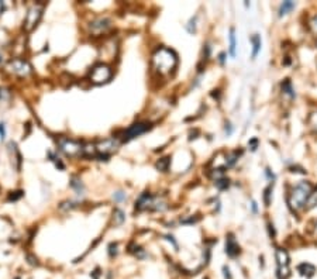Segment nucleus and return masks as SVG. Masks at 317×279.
I'll list each match as a JSON object with an SVG mask.
<instances>
[{
	"mask_svg": "<svg viewBox=\"0 0 317 279\" xmlns=\"http://www.w3.org/2000/svg\"><path fill=\"white\" fill-rule=\"evenodd\" d=\"M153 69L159 76H168L174 72L178 65V57L172 50L161 47L154 52L153 60H151Z\"/></svg>",
	"mask_w": 317,
	"mask_h": 279,
	"instance_id": "obj_1",
	"label": "nucleus"
},
{
	"mask_svg": "<svg viewBox=\"0 0 317 279\" xmlns=\"http://www.w3.org/2000/svg\"><path fill=\"white\" fill-rule=\"evenodd\" d=\"M312 193H313V186L310 182H299L296 186H293L290 192L289 205L295 210H300L305 207V205H307V200Z\"/></svg>",
	"mask_w": 317,
	"mask_h": 279,
	"instance_id": "obj_2",
	"label": "nucleus"
},
{
	"mask_svg": "<svg viewBox=\"0 0 317 279\" xmlns=\"http://www.w3.org/2000/svg\"><path fill=\"white\" fill-rule=\"evenodd\" d=\"M135 209L144 212V210H151V212H162L166 209V203L159 196H154L151 193L145 192L138 200L135 202Z\"/></svg>",
	"mask_w": 317,
	"mask_h": 279,
	"instance_id": "obj_3",
	"label": "nucleus"
},
{
	"mask_svg": "<svg viewBox=\"0 0 317 279\" xmlns=\"http://www.w3.org/2000/svg\"><path fill=\"white\" fill-rule=\"evenodd\" d=\"M276 277L278 279H289L290 277V258L285 248H276Z\"/></svg>",
	"mask_w": 317,
	"mask_h": 279,
	"instance_id": "obj_4",
	"label": "nucleus"
},
{
	"mask_svg": "<svg viewBox=\"0 0 317 279\" xmlns=\"http://www.w3.org/2000/svg\"><path fill=\"white\" fill-rule=\"evenodd\" d=\"M113 72L112 68L107 66L106 63H97L92 68V71L89 73V79L91 82L95 85H103V83H107L112 79Z\"/></svg>",
	"mask_w": 317,
	"mask_h": 279,
	"instance_id": "obj_5",
	"label": "nucleus"
},
{
	"mask_svg": "<svg viewBox=\"0 0 317 279\" xmlns=\"http://www.w3.org/2000/svg\"><path fill=\"white\" fill-rule=\"evenodd\" d=\"M42 11H44V7L40 6V4H34L31 6L30 9L27 10L26 13V19H24V30L26 31H31L34 30L38 23L41 20L42 17Z\"/></svg>",
	"mask_w": 317,
	"mask_h": 279,
	"instance_id": "obj_6",
	"label": "nucleus"
},
{
	"mask_svg": "<svg viewBox=\"0 0 317 279\" xmlns=\"http://www.w3.org/2000/svg\"><path fill=\"white\" fill-rule=\"evenodd\" d=\"M58 147L63 154L66 156H71V158L83 154V145L79 141H75V140L62 137L58 140Z\"/></svg>",
	"mask_w": 317,
	"mask_h": 279,
	"instance_id": "obj_7",
	"label": "nucleus"
},
{
	"mask_svg": "<svg viewBox=\"0 0 317 279\" xmlns=\"http://www.w3.org/2000/svg\"><path fill=\"white\" fill-rule=\"evenodd\" d=\"M119 148V141L116 138H107L103 140L100 143L96 144V153H97V158H102L100 161H106L110 155Z\"/></svg>",
	"mask_w": 317,
	"mask_h": 279,
	"instance_id": "obj_8",
	"label": "nucleus"
},
{
	"mask_svg": "<svg viewBox=\"0 0 317 279\" xmlns=\"http://www.w3.org/2000/svg\"><path fill=\"white\" fill-rule=\"evenodd\" d=\"M7 71L10 73L17 75V76H29L32 72V68H31L29 61L21 60V58H16V60H11L7 63Z\"/></svg>",
	"mask_w": 317,
	"mask_h": 279,
	"instance_id": "obj_9",
	"label": "nucleus"
},
{
	"mask_svg": "<svg viewBox=\"0 0 317 279\" xmlns=\"http://www.w3.org/2000/svg\"><path fill=\"white\" fill-rule=\"evenodd\" d=\"M110 27H112V21L106 17H99V19H95L89 23V31L93 35L104 34L106 31L110 30Z\"/></svg>",
	"mask_w": 317,
	"mask_h": 279,
	"instance_id": "obj_10",
	"label": "nucleus"
},
{
	"mask_svg": "<svg viewBox=\"0 0 317 279\" xmlns=\"http://www.w3.org/2000/svg\"><path fill=\"white\" fill-rule=\"evenodd\" d=\"M148 130H151V124L150 123H135L133 125H130L126 131H124V141H130L138 135L147 133Z\"/></svg>",
	"mask_w": 317,
	"mask_h": 279,
	"instance_id": "obj_11",
	"label": "nucleus"
},
{
	"mask_svg": "<svg viewBox=\"0 0 317 279\" xmlns=\"http://www.w3.org/2000/svg\"><path fill=\"white\" fill-rule=\"evenodd\" d=\"M297 269V274L300 275V277H303V278L306 279H312L315 275H316L317 269L316 267L313 265V264H310V262H302V264H299L296 267Z\"/></svg>",
	"mask_w": 317,
	"mask_h": 279,
	"instance_id": "obj_12",
	"label": "nucleus"
},
{
	"mask_svg": "<svg viewBox=\"0 0 317 279\" xmlns=\"http://www.w3.org/2000/svg\"><path fill=\"white\" fill-rule=\"evenodd\" d=\"M241 252L238 243L235 241V238L233 236H228V238L225 240V254L230 257V258H235L238 257Z\"/></svg>",
	"mask_w": 317,
	"mask_h": 279,
	"instance_id": "obj_13",
	"label": "nucleus"
},
{
	"mask_svg": "<svg viewBox=\"0 0 317 279\" xmlns=\"http://www.w3.org/2000/svg\"><path fill=\"white\" fill-rule=\"evenodd\" d=\"M295 1H290V0H287V1H284L282 4H281V9H279V16L282 17V16H285L287 14L289 11H292L295 9Z\"/></svg>",
	"mask_w": 317,
	"mask_h": 279,
	"instance_id": "obj_14",
	"label": "nucleus"
},
{
	"mask_svg": "<svg viewBox=\"0 0 317 279\" xmlns=\"http://www.w3.org/2000/svg\"><path fill=\"white\" fill-rule=\"evenodd\" d=\"M124 220H126V215H124L123 210L114 209V212H113V221H114V224H123Z\"/></svg>",
	"mask_w": 317,
	"mask_h": 279,
	"instance_id": "obj_15",
	"label": "nucleus"
},
{
	"mask_svg": "<svg viewBox=\"0 0 317 279\" xmlns=\"http://www.w3.org/2000/svg\"><path fill=\"white\" fill-rule=\"evenodd\" d=\"M251 42H253V58H255L256 55H258V52L261 50V37L259 35H253L251 37Z\"/></svg>",
	"mask_w": 317,
	"mask_h": 279,
	"instance_id": "obj_16",
	"label": "nucleus"
},
{
	"mask_svg": "<svg viewBox=\"0 0 317 279\" xmlns=\"http://www.w3.org/2000/svg\"><path fill=\"white\" fill-rule=\"evenodd\" d=\"M282 91H284V93H285V94H287L290 99H293V97H295V91H293V88H292V83H290V81H289V79H286L285 82L282 83Z\"/></svg>",
	"mask_w": 317,
	"mask_h": 279,
	"instance_id": "obj_17",
	"label": "nucleus"
},
{
	"mask_svg": "<svg viewBox=\"0 0 317 279\" xmlns=\"http://www.w3.org/2000/svg\"><path fill=\"white\" fill-rule=\"evenodd\" d=\"M71 186L75 189V190H76V193H78V195H83V184L81 179H78V178H72Z\"/></svg>",
	"mask_w": 317,
	"mask_h": 279,
	"instance_id": "obj_18",
	"label": "nucleus"
},
{
	"mask_svg": "<svg viewBox=\"0 0 317 279\" xmlns=\"http://www.w3.org/2000/svg\"><path fill=\"white\" fill-rule=\"evenodd\" d=\"M169 162H171V159L166 156V158H161L158 162H157V168L159 169V171H162V172H165V171H168V166H169Z\"/></svg>",
	"mask_w": 317,
	"mask_h": 279,
	"instance_id": "obj_19",
	"label": "nucleus"
},
{
	"mask_svg": "<svg viewBox=\"0 0 317 279\" xmlns=\"http://www.w3.org/2000/svg\"><path fill=\"white\" fill-rule=\"evenodd\" d=\"M230 55L235 57V32L234 29L230 30Z\"/></svg>",
	"mask_w": 317,
	"mask_h": 279,
	"instance_id": "obj_20",
	"label": "nucleus"
},
{
	"mask_svg": "<svg viewBox=\"0 0 317 279\" xmlns=\"http://www.w3.org/2000/svg\"><path fill=\"white\" fill-rule=\"evenodd\" d=\"M216 186L220 189V190H224L230 186V181L225 179V178H220V179H216Z\"/></svg>",
	"mask_w": 317,
	"mask_h": 279,
	"instance_id": "obj_21",
	"label": "nucleus"
},
{
	"mask_svg": "<svg viewBox=\"0 0 317 279\" xmlns=\"http://www.w3.org/2000/svg\"><path fill=\"white\" fill-rule=\"evenodd\" d=\"M117 248H119L117 243H112V244L109 246V251H107V252H109V257H110V258H116V257H117V254H119V249H117Z\"/></svg>",
	"mask_w": 317,
	"mask_h": 279,
	"instance_id": "obj_22",
	"label": "nucleus"
},
{
	"mask_svg": "<svg viewBox=\"0 0 317 279\" xmlns=\"http://www.w3.org/2000/svg\"><path fill=\"white\" fill-rule=\"evenodd\" d=\"M238 159V155L237 153H233V154H230L227 156V159H225V165L227 166H233L235 164V161Z\"/></svg>",
	"mask_w": 317,
	"mask_h": 279,
	"instance_id": "obj_23",
	"label": "nucleus"
},
{
	"mask_svg": "<svg viewBox=\"0 0 317 279\" xmlns=\"http://www.w3.org/2000/svg\"><path fill=\"white\" fill-rule=\"evenodd\" d=\"M272 186L274 185H269L265 189V195H264V199H265V205L266 206H269V203H271V192H272Z\"/></svg>",
	"mask_w": 317,
	"mask_h": 279,
	"instance_id": "obj_24",
	"label": "nucleus"
},
{
	"mask_svg": "<svg viewBox=\"0 0 317 279\" xmlns=\"http://www.w3.org/2000/svg\"><path fill=\"white\" fill-rule=\"evenodd\" d=\"M126 193L124 192H116L114 195H113V199L116 200V202H123V200H126Z\"/></svg>",
	"mask_w": 317,
	"mask_h": 279,
	"instance_id": "obj_25",
	"label": "nucleus"
},
{
	"mask_svg": "<svg viewBox=\"0 0 317 279\" xmlns=\"http://www.w3.org/2000/svg\"><path fill=\"white\" fill-rule=\"evenodd\" d=\"M21 196H23V192H21V190H17V192H11V195L9 196V200H19Z\"/></svg>",
	"mask_w": 317,
	"mask_h": 279,
	"instance_id": "obj_26",
	"label": "nucleus"
},
{
	"mask_svg": "<svg viewBox=\"0 0 317 279\" xmlns=\"http://www.w3.org/2000/svg\"><path fill=\"white\" fill-rule=\"evenodd\" d=\"M310 29H312V31L317 35V16H315V17L310 20Z\"/></svg>",
	"mask_w": 317,
	"mask_h": 279,
	"instance_id": "obj_27",
	"label": "nucleus"
},
{
	"mask_svg": "<svg viewBox=\"0 0 317 279\" xmlns=\"http://www.w3.org/2000/svg\"><path fill=\"white\" fill-rule=\"evenodd\" d=\"M310 124H312V127L317 131V113H313L310 116Z\"/></svg>",
	"mask_w": 317,
	"mask_h": 279,
	"instance_id": "obj_28",
	"label": "nucleus"
},
{
	"mask_svg": "<svg viewBox=\"0 0 317 279\" xmlns=\"http://www.w3.org/2000/svg\"><path fill=\"white\" fill-rule=\"evenodd\" d=\"M223 275H224V279H233V277H231V272H230V268H228L227 265H224V267H223Z\"/></svg>",
	"mask_w": 317,
	"mask_h": 279,
	"instance_id": "obj_29",
	"label": "nucleus"
},
{
	"mask_svg": "<svg viewBox=\"0 0 317 279\" xmlns=\"http://www.w3.org/2000/svg\"><path fill=\"white\" fill-rule=\"evenodd\" d=\"M248 147L251 148V151H255L256 147H258V140H256V138H253V140L248 143Z\"/></svg>",
	"mask_w": 317,
	"mask_h": 279,
	"instance_id": "obj_30",
	"label": "nucleus"
},
{
	"mask_svg": "<svg viewBox=\"0 0 317 279\" xmlns=\"http://www.w3.org/2000/svg\"><path fill=\"white\" fill-rule=\"evenodd\" d=\"M102 274H103V272H100V269L97 268V269H95L92 274H91V277H92L93 279H99V277H100Z\"/></svg>",
	"mask_w": 317,
	"mask_h": 279,
	"instance_id": "obj_31",
	"label": "nucleus"
},
{
	"mask_svg": "<svg viewBox=\"0 0 317 279\" xmlns=\"http://www.w3.org/2000/svg\"><path fill=\"white\" fill-rule=\"evenodd\" d=\"M4 137H6V128H4V124L0 123V138L4 140Z\"/></svg>",
	"mask_w": 317,
	"mask_h": 279,
	"instance_id": "obj_32",
	"label": "nucleus"
},
{
	"mask_svg": "<svg viewBox=\"0 0 317 279\" xmlns=\"http://www.w3.org/2000/svg\"><path fill=\"white\" fill-rule=\"evenodd\" d=\"M225 133H227V135H230L233 133V127H231L230 123H225Z\"/></svg>",
	"mask_w": 317,
	"mask_h": 279,
	"instance_id": "obj_33",
	"label": "nucleus"
},
{
	"mask_svg": "<svg viewBox=\"0 0 317 279\" xmlns=\"http://www.w3.org/2000/svg\"><path fill=\"white\" fill-rule=\"evenodd\" d=\"M224 57H225L224 52H222V54L219 55V61H220V63H222V65L224 63Z\"/></svg>",
	"mask_w": 317,
	"mask_h": 279,
	"instance_id": "obj_34",
	"label": "nucleus"
},
{
	"mask_svg": "<svg viewBox=\"0 0 317 279\" xmlns=\"http://www.w3.org/2000/svg\"><path fill=\"white\" fill-rule=\"evenodd\" d=\"M265 174H266V176L269 178V179H272V181L275 179V175H274V174H271V171H269V169H266Z\"/></svg>",
	"mask_w": 317,
	"mask_h": 279,
	"instance_id": "obj_35",
	"label": "nucleus"
},
{
	"mask_svg": "<svg viewBox=\"0 0 317 279\" xmlns=\"http://www.w3.org/2000/svg\"><path fill=\"white\" fill-rule=\"evenodd\" d=\"M253 210H254V213H256V203L255 202H253Z\"/></svg>",
	"mask_w": 317,
	"mask_h": 279,
	"instance_id": "obj_36",
	"label": "nucleus"
},
{
	"mask_svg": "<svg viewBox=\"0 0 317 279\" xmlns=\"http://www.w3.org/2000/svg\"><path fill=\"white\" fill-rule=\"evenodd\" d=\"M315 231H316V234H317V223H316V228H315Z\"/></svg>",
	"mask_w": 317,
	"mask_h": 279,
	"instance_id": "obj_37",
	"label": "nucleus"
},
{
	"mask_svg": "<svg viewBox=\"0 0 317 279\" xmlns=\"http://www.w3.org/2000/svg\"><path fill=\"white\" fill-rule=\"evenodd\" d=\"M14 279H21V278H20V277H16V278H14Z\"/></svg>",
	"mask_w": 317,
	"mask_h": 279,
	"instance_id": "obj_38",
	"label": "nucleus"
}]
</instances>
